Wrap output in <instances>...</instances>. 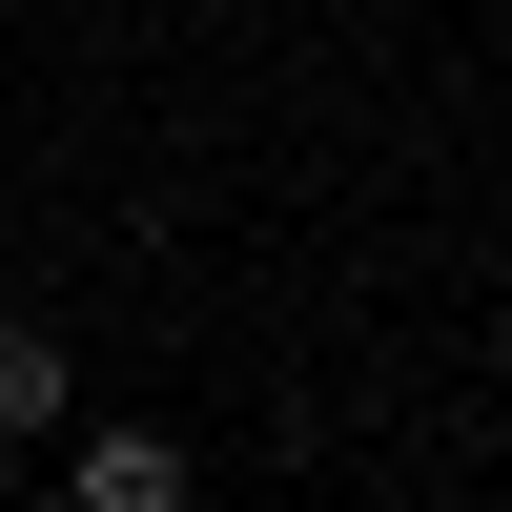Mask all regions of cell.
I'll return each mask as SVG.
<instances>
[{"mask_svg":"<svg viewBox=\"0 0 512 512\" xmlns=\"http://www.w3.org/2000/svg\"><path fill=\"white\" fill-rule=\"evenodd\" d=\"M62 410H82L62 328H21V308H0V451H21V431H62Z\"/></svg>","mask_w":512,"mask_h":512,"instance_id":"6da1fadb","label":"cell"},{"mask_svg":"<svg viewBox=\"0 0 512 512\" xmlns=\"http://www.w3.org/2000/svg\"><path fill=\"white\" fill-rule=\"evenodd\" d=\"M82 512H185V451H164V431H103V451H82Z\"/></svg>","mask_w":512,"mask_h":512,"instance_id":"7a4b0ae2","label":"cell"}]
</instances>
